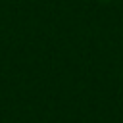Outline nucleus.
Wrapping results in <instances>:
<instances>
[]
</instances>
